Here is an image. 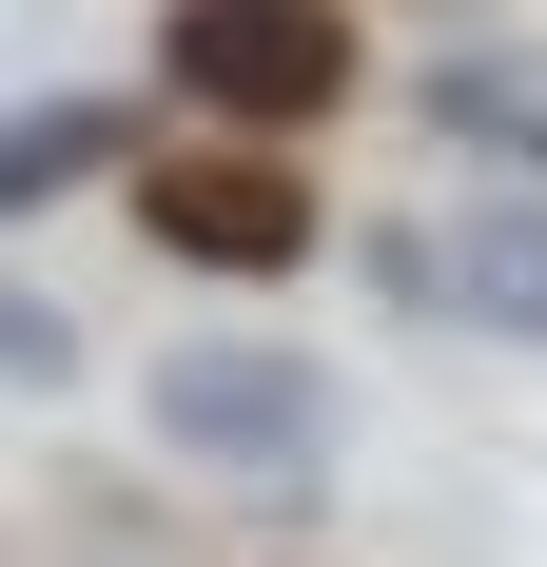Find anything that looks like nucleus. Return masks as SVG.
Masks as SVG:
<instances>
[{"instance_id": "1", "label": "nucleus", "mask_w": 547, "mask_h": 567, "mask_svg": "<svg viewBox=\"0 0 547 567\" xmlns=\"http://www.w3.org/2000/svg\"><path fill=\"white\" fill-rule=\"evenodd\" d=\"M352 20L332 0H157V79L196 117H235V137H313L332 99H352Z\"/></svg>"}, {"instance_id": "2", "label": "nucleus", "mask_w": 547, "mask_h": 567, "mask_svg": "<svg viewBox=\"0 0 547 567\" xmlns=\"http://www.w3.org/2000/svg\"><path fill=\"white\" fill-rule=\"evenodd\" d=\"M137 235H157L176 275H235V293H274V275H313L332 196L293 176V137H196V157H137Z\"/></svg>"}, {"instance_id": "3", "label": "nucleus", "mask_w": 547, "mask_h": 567, "mask_svg": "<svg viewBox=\"0 0 547 567\" xmlns=\"http://www.w3.org/2000/svg\"><path fill=\"white\" fill-rule=\"evenodd\" d=\"M137 411H157V451H196V470H313L332 451V372L274 352V333H176L157 372H137Z\"/></svg>"}, {"instance_id": "4", "label": "nucleus", "mask_w": 547, "mask_h": 567, "mask_svg": "<svg viewBox=\"0 0 547 567\" xmlns=\"http://www.w3.org/2000/svg\"><path fill=\"white\" fill-rule=\"evenodd\" d=\"M411 313H450L489 352H547V176H489V196H450L411 235Z\"/></svg>"}, {"instance_id": "5", "label": "nucleus", "mask_w": 547, "mask_h": 567, "mask_svg": "<svg viewBox=\"0 0 547 567\" xmlns=\"http://www.w3.org/2000/svg\"><path fill=\"white\" fill-rule=\"evenodd\" d=\"M431 137H450V157H489V176H547V59H528V40L431 59Z\"/></svg>"}, {"instance_id": "6", "label": "nucleus", "mask_w": 547, "mask_h": 567, "mask_svg": "<svg viewBox=\"0 0 547 567\" xmlns=\"http://www.w3.org/2000/svg\"><path fill=\"white\" fill-rule=\"evenodd\" d=\"M117 157H137V99H0V216H40Z\"/></svg>"}, {"instance_id": "7", "label": "nucleus", "mask_w": 547, "mask_h": 567, "mask_svg": "<svg viewBox=\"0 0 547 567\" xmlns=\"http://www.w3.org/2000/svg\"><path fill=\"white\" fill-rule=\"evenodd\" d=\"M59 372H79V313H59V293H20V275H0V392H59Z\"/></svg>"}]
</instances>
